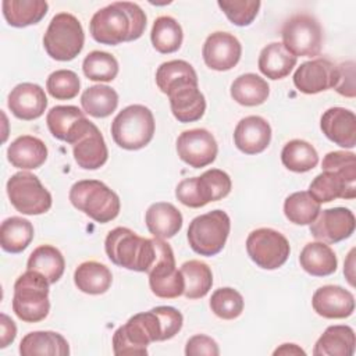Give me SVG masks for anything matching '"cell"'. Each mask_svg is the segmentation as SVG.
I'll list each match as a JSON object with an SVG mask.
<instances>
[{
	"label": "cell",
	"instance_id": "35",
	"mask_svg": "<svg viewBox=\"0 0 356 356\" xmlns=\"http://www.w3.org/2000/svg\"><path fill=\"white\" fill-rule=\"evenodd\" d=\"M33 225L22 217H8L0 227V245L8 253H21L33 239Z\"/></svg>",
	"mask_w": 356,
	"mask_h": 356
},
{
	"label": "cell",
	"instance_id": "24",
	"mask_svg": "<svg viewBox=\"0 0 356 356\" xmlns=\"http://www.w3.org/2000/svg\"><path fill=\"white\" fill-rule=\"evenodd\" d=\"M76 164L83 170H97L108 159V150L100 129L90 121L86 129L72 145Z\"/></svg>",
	"mask_w": 356,
	"mask_h": 356
},
{
	"label": "cell",
	"instance_id": "19",
	"mask_svg": "<svg viewBox=\"0 0 356 356\" xmlns=\"http://www.w3.org/2000/svg\"><path fill=\"white\" fill-rule=\"evenodd\" d=\"M335 64L327 58L302 63L293 74L295 88L306 95H316L334 88Z\"/></svg>",
	"mask_w": 356,
	"mask_h": 356
},
{
	"label": "cell",
	"instance_id": "39",
	"mask_svg": "<svg viewBox=\"0 0 356 356\" xmlns=\"http://www.w3.org/2000/svg\"><path fill=\"white\" fill-rule=\"evenodd\" d=\"M179 271L185 282V298L200 299L211 289L213 273L206 263L200 260H189L181 266Z\"/></svg>",
	"mask_w": 356,
	"mask_h": 356
},
{
	"label": "cell",
	"instance_id": "9",
	"mask_svg": "<svg viewBox=\"0 0 356 356\" xmlns=\"http://www.w3.org/2000/svg\"><path fill=\"white\" fill-rule=\"evenodd\" d=\"M231 221L225 211L211 210L195 217L188 227V242L200 256L211 257L220 253L228 239Z\"/></svg>",
	"mask_w": 356,
	"mask_h": 356
},
{
	"label": "cell",
	"instance_id": "15",
	"mask_svg": "<svg viewBox=\"0 0 356 356\" xmlns=\"http://www.w3.org/2000/svg\"><path fill=\"white\" fill-rule=\"evenodd\" d=\"M178 157L189 167L202 168L211 164L218 153L216 138L204 128L184 131L177 139Z\"/></svg>",
	"mask_w": 356,
	"mask_h": 356
},
{
	"label": "cell",
	"instance_id": "32",
	"mask_svg": "<svg viewBox=\"0 0 356 356\" xmlns=\"http://www.w3.org/2000/svg\"><path fill=\"white\" fill-rule=\"evenodd\" d=\"M74 282L76 288L88 295H102L107 292L113 282L110 268L99 261H83L74 273Z\"/></svg>",
	"mask_w": 356,
	"mask_h": 356
},
{
	"label": "cell",
	"instance_id": "1",
	"mask_svg": "<svg viewBox=\"0 0 356 356\" xmlns=\"http://www.w3.org/2000/svg\"><path fill=\"white\" fill-rule=\"evenodd\" d=\"M145 29L146 14L131 1H114L97 10L89 22L92 38L97 43L108 46L136 40Z\"/></svg>",
	"mask_w": 356,
	"mask_h": 356
},
{
	"label": "cell",
	"instance_id": "6",
	"mask_svg": "<svg viewBox=\"0 0 356 356\" xmlns=\"http://www.w3.org/2000/svg\"><path fill=\"white\" fill-rule=\"evenodd\" d=\"M163 341V328L157 313L149 312L132 316L113 335V352L121 355H147V345Z\"/></svg>",
	"mask_w": 356,
	"mask_h": 356
},
{
	"label": "cell",
	"instance_id": "7",
	"mask_svg": "<svg viewBox=\"0 0 356 356\" xmlns=\"http://www.w3.org/2000/svg\"><path fill=\"white\" fill-rule=\"evenodd\" d=\"M156 129L153 113L143 104L122 108L111 122L114 142L125 150H139L150 143Z\"/></svg>",
	"mask_w": 356,
	"mask_h": 356
},
{
	"label": "cell",
	"instance_id": "11",
	"mask_svg": "<svg viewBox=\"0 0 356 356\" xmlns=\"http://www.w3.org/2000/svg\"><path fill=\"white\" fill-rule=\"evenodd\" d=\"M284 47L296 58L316 57L320 54L324 35L320 22L310 14L289 17L281 29Z\"/></svg>",
	"mask_w": 356,
	"mask_h": 356
},
{
	"label": "cell",
	"instance_id": "8",
	"mask_svg": "<svg viewBox=\"0 0 356 356\" xmlns=\"http://www.w3.org/2000/svg\"><path fill=\"white\" fill-rule=\"evenodd\" d=\"M85 33L79 19L70 13L56 14L44 35L43 47L57 61H71L83 49Z\"/></svg>",
	"mask_w": 356,
	"mask_h": 356
},
{
	"label": "cell",
	"instance_id": "27",
	"mask_svg": "<svg viewBox=\"0 0 356 356\" xmlns=\"http://www.w3.org/2000/svg\"><path fill=\"white\" fill-rule=\"evenodd\" d=\"M7 159L13 167L35 170L46 161L47 147L42 139L31 135H22L8 146Z\"/></svg>",
	"mask_w": 356,
	"mask_h": 356
},
{
	"label": "cell",
	"instance_id": "42",
	"mask_svg": "<svg viewBox=\"0 0 356 356\" xmlns=\"http://www.w3.org/2000/svg\"><path fill=\"white\" fill-rule=\"evenodd\" d=\"M82 71L90 81L110 82L118 74V61L107 51L93 50L83 58Z\"/></svg>",
	"mask_w": 356,
	"mask_h": 356
},
{
	"label": "cell",
	"instance_id": "31",
	"mask_svg": "<svg viewBox=\"0 0 356 356\" xmlns=\"http://www.w3.org/2000/svg\"><path fill=\"white\" fill-rule=\"evenodd\" d=\"M257 65L264 76L277 81L291 74L296 65V57L292 56L282 43L273 42L261 49Z\"/></svg>",
	"mask_w": 356,
	"mask_h": 356
},
{
	"label": "cell",
	"instance_id": "43",
	"mask_svg": "<svg viewBox=\"0 0 356 356\" xmlns=\"http://www.w3.org/2000/svg\"><path fill=\"white\" fill-rule=\"evenodd\" d=\"M184 81H197L193 67L184 60H171L163 63L156 71V83L159 89L167 95V92Z\"/></svg>",
	"mask_w": 356,
	"mask_h": 356
},
{
	"label": "cell",
	"instance_id": "50",
	"mask_svg": "<svg viewBox=\"0 0 356 356\" xmlns=\"http://www.w3.org/2000/svg\"><path fill=\"white\" fill-rule=\"evenodd\" d=\"M274 355H306V352L300 349L296 343H282L274 350Z\"/></svg>",
	"mask_w": 356,
	"mask_h": 356
},
{
	"label": "cell",
	"instance_id": "12",
	"mask_svg": "<svg viewBox=\"0 0 356 356\" xmlns=\"http://www.w3.org/2000/svg\"><path fill=\"white\" fill-rule=\"evenodd\" d=\"M7 195L14 209L26 216L43 214L50 210L53 203L50 192L42 185L40 179L28 171L10 177Z\"/></svg>",
	"mask_w": 356,
	"mask_h": 356
},
{
	"label": "cell",
	"instance_id": "13",
	"mask_svg": "<svg viewBox=\"0 0 356 356\" xmlns=\"http://www.w3.org/2000/svg\"><path fill=\"white\" fill-rule=\"evenodd\" d=\"M246 252L260 268L275 270L288 260L291 246L281 232L273 228H257L248 235Z\"/></svg>",
	"mask_w": 356,
	"mask_h": 356
},
{
	"label": "cell",
	"instance_id": "48",
	"mask_svg": "<svg viewBox=\"0 0 356 356\" xmlns=\"http://www.w3.org/2000/svg\"><path fill=\"white\" fill-rule=\"evenodd\" d=\"M185 355L186 356H199V355L218 356L220 349L217 342L211 337L204 334H197L188 339L185 345Z\"/></svg>",
	"mask_w": 356,
	"mask_h": 356
},
{
	"label": "cell",
	"instance_id": "4",
	"mask_svg": "<svg viewBox=\"0 0 356 356\" xmlns=\"http://www.w3.org/2000/svg\"><path fill=\"white\" fill-rule=\"evenodd\" d=\"M47 278L35 270H26L14 284L13 312L25 323L44 320L50 310Z\"/></svg>",
	"mask_w": 356,
	"mask_h": 356
},
{
	"label": "cell",
	"instance_id": "45",
	"mask_svg": "<svg viewBox=\"0 0 356 356\" xmlns=\"http://www.w3.org/2000/svg\"><path fill=\"white\" fill-rule=\"evenodd\" d=\"M81 88L78 75L71 70H57L51 72L46 81V89L51 97L57 100L74 99Z\"/></svg>",
	"mask_w": 356,
	"mask_h": 356
},
{
	"label": "cell",
	"instance_id": "30",
	"mask_svg": "<svg viewBox=\"0 0 356 356\" xmlns=\"http://www.w3.org/2000/svg\"><path fill=\"white\" fill-rule=\"evenodd\" d=\"M300 267L310 275L327 277L337 271L335 252L324 242H309L299 254Z\"/></svg>",
	"mask_w": 356,
	"mask_h": 356
},
{
	"label": "cell",
	"instance_id": "18",
	"mask_svg": "<svg viewBox=\"0 0 356 356\" xmlns=\"http://www.w3.org/2000/svg\"><path fill=\"white\" fill-rule=\"evenodd\" d=\"M167 96L172 115L179 122H195L200 120L206 111V100L199 90L197 81H184L172 86Z\"/></svg>",
	"mask_w": 356,
	"mask_h": 356
},
{
	"label": "cell",
	"instance_id": "38",
	"mask_svg": "<svg viewBox=\"0 0 356 356\" xmlns=\"http://www.w3.org/2000/svg\"><path fill=\"white\" fill-rule=\"evenodd\" d=\"M184 33L178 21L170 15H161L154 19L150 40L153 47L161 54L177 51L182 44Z\"/></svg>",
	"mask_w": 356,
	"mask_h": 356
},
{
	"label": "cell",
	"instance_id": "36",
	"mask_svg": "<svg viewBox=\"0 0 356 356\" xmlns=\"http://www.w3.org/2000/svg\"><path fill=\"white\" fill-rule=\"evenodd\" d=\"M65 268V260L63 253L51 245L38 246L28 259L26 270H35L43 274L50 284L57 282Z\"/></svg>",
	"mask_w": 356,
	"mask_h": 356
},
{
	"label": "cell",
	"instance_id": "34",
	"mask_svg": "<svg viewBox=\"0 0 356 356\" xmlns=\"http://www.w3.org/2000/svg\"><path fill=\"white\" fill-rule=\"evenodd\" d=\"M270 95V86L261 76L248 72L239 75L231 85V97L246 107L263 104Z\"/></svg>",
	"mask_w": 356,
	"mask_h": 356
},
{
	"label": "cell",
	"instance_id": "44",
	"mask_svg": "<svg viewBox=\"0 0 356 356\" xmlns=\"http://www.w3.org/2000/svg\"><path fill=\"white\" fill-rule=\"evenodd\" d=\"M243 306L242 295L231 286L216 289L210 298L211 312L222 320H234L239 317L243 312Z\"/></svg>",
	"mask_w": 356,
	"mask_h": 356
},
{
	"label": "cell",
	"instance_id": "2",
	"mask_svg": "<svg viewBox=\"0 0 356 356\" xmlns=\"http://www.w3.org/2000/svg\"><path fill=\"white\" fill-rule=\"evenodd\" d=\"M323 172L309 185V193L318 203L335 199L356 197V154L352 152H330L321 163Z\"/></svg>",
	"mask_w": 356,
	"mask_h": 356
},
{
	"label": "cell",
	"instance_id": "20",
	"mask_svg": "<svg viewBox=\"0 0 356 356\" xmlns=\"http://www.w3.org/2000/svg\"><path fill=\"white\" fill-rule=\"evenodd\" d=\"M7 106L13 115L24 121H32L43 115L47 107L44 89L36 83L24 82L11 89Z\"/></svg>",
	"mask_w": 356,
	"mask_h": 356
},
{
	"label": "cell",
	"instance_id": "37",
	"mask_svg": "<svg viewBox=\"0 0 356 356\" xmlns=\"http://www.w3.org/2000/svg\"><path fill=\"white\" fill-rule=\"evenodd\" d=\"M83 111L95 118H106L118 106V93L107 85H93L83 90L81 96Z\"/></svg>",
	"mask_w": 356,
	"mask_h": 356
},
{
	"label": "cell",
	"instance_id": "25",
	"mask_svg": "<svg viewBox=\"0 0 356 356\" xmlns=\"http://www.w3.org/2000/svg\"><path fill=\"white\" fill-rule=\"evenodd\" d=\"M271 140V127L260 115L242 118L234 131V143L245 154L264 152Z\"/></svg>",
	"mask_w": 356,
	"mask_h": 356
},
{
	"label": "cell",
	"instance_id": "29",
	"mask_svg": "<svg viewBox=\"0 0 356 356\" xmlns=\"http://www.w3.org/2000/svg\"><path fill=\"white\" fill-rule=\"evenodd\" d=\"M356 337L349 325H330L317 339L314 356H352L355 353Z\"/></svg>",
	"mask_w": 356,
	"mask_h": 356
},
{
	"label": "cell",
	"instance_id": "49",
	"mask_svg": "<svg viewBox=\"0 0 356 356\" xmlns=\"http://www.w3.org/2000/svg\"><path fill=\"white\" fill-rule=\"evenodd\" d=\"M0 327H1L0 348L3 349L14 342V339L17 337V325L6 313H1L0 314Z\"/></svg>",
	"mask_w": 356,
	"mask_h": 356
},
{
	"label": "cell",
	"instance_id": "41",
	"mask_svg": "<svg viewBox=\"0 0 356 356\" xmlns=\"http://www.w3.org/2000/svg\"><path fill=\"white\" fill-rule=\"evenodd\" d=\"M320 204L307 191L293 192L284 202V214L296 225H310L321 211Z\"/></svg>",
	"mask_w": 356,
	"mask_h": 356
},
{
	"label": "cell",
	"instance_id": "5",
	"mask_svg": "<svg viewBox=\"0 0 356 356\" xmlns=\"http://www.w3.org/2000/svg\"><path fill=\"white\" fill-rule=\"evenodd\" d=\"M70 202L75 209L100 224L113 221L121 209L118 195L97 179L75 182L70 189Z\"/></svg>",
	"mask_w": 356,
	"mask_h": 356
},
{
	"label": "cell",
	"instance_id": "28",
	"mask_svg": "<svg viewBox=\"0 0 356 356\" xmlns=\"http://www.w3.org/2000/svg\"><path fill=\"white\" fill-rule=\"evenodd\" d=\"M21 356H68L70 346L67 339L54 331L28 332L19 343Z\"/></svg>",
	"mask_w": 356,
	"mask_h": 356
},
{
	"label": "cell",
	"instance_id": "21",
	"mask_svg": "<svg viewBox=\"0 0 356 356\" xmlns=\"http://www.w3.org/2000/svg\"><path fill=\"white\" fill-rule=\"evenodd\" d=\"M89 122L90 121L85 117L83 111L76 106H56L50 108L46 115V124L50 134L70 145L75 143Z\"/></svg>",
	"mask_w": 356,
	"mask_h": 356
},
{
	"label": "cell",
	"instance_id": "40",
	"mask_svg": "<svg viewBox=\"0 0 356 356\" xmlns=\"http://www.w3.org/2000/svg\"><path fill=\"white\" fill-rule=\"evenodd\" d=\"M284 167L293 172H307L318 164V154L313 145L303 139H292L281 150Z\"/></svg>",
	"mask_w": 356,
	"mask_h": 356
},
{
	"label": "cell",
	"instance_id": "10",
	"mask_svg": "<svg viewBox=\"0 0 356 356\" xmlns=\"http://www.w3.org/2000/svg\"><path fill=\"white\" fill-rule=\"evenodd\" d=\"M232 182L229 175L218 168L204 171L200 177L182 179L175 188L177 199L192 209H199L210 202L228 196Z\"/></svg>",
	"mask_w": 356,
	"mask_h": 356
},
{
	"label": "cell",
	"instance_id": "17",
	"mask_svg": "<svg viewBox=\"0 0 356 356\" xmlns=\"http://www.w3.org/2000/svg\"><path fill=\"white\" fill-rule=\"evenodd\" d=\"M202 54L204 64L210 70L228 71L238 64L242 46L229 32H214L204 40Z\"/></svg>",
	"mask_w": 356,
	"mask_h": 356
},
{
	"label": "cell",
	"instance_id": "22",
	"mask_svg": "<svg viewBox=\"0 0 356 356\" xmlns=\"http://www.w3.org/2000/svg\"><path fill=\"white\" fill-rule=\"evenodd\" d=\"M312 306L324 318H346L355 310V296L339 285H324L313 293Z\"/></svg>",
	"mask_w": 356,
	"mask_h": 356
},
{
	"label": "cell",
	"instance_id": "3",
	"mask_svg": "<svg viewBox=\"0 0 356 356\" xmlns=\"http://www.w3.org/2000/svg\"><path fill=\"white\" fill-rule=\"evenodd\" d=\"M107 257L118 267L147 273L157 257V242L139 236L127 227L111 229L104 241Z\"/></svg>",
	"mask_w": 356,
	"mask_h": 356
},
{
	"label": "cell",
	"instance_id": "46",
	"mask_svg": "<svg viewBox=\"0 0 356 356\" xmlns=\"http://www.w3.org/2000/svg\"><path fill=\"white\" fill-rule=\"evenodd\" d=\"M217 4L227 18L238 26L250 25L261 6L259 0H220Z\"/></svg>",
	"mask_w": 356,
	"mask_h": 356
},
{
	"label": "cell",
	"instance_id": "33",
	"mask_svg": "<svg viewBox=\"0 0 356 356\" xmlns=\"http://www.w3.org/2000/svg\"><path fill=\"white\" fill-rule=\"evenodd\" d=\"M1 8L8 25L24 28L40 22L47 14L49 4L44 0H4Z\"/></svg>",
	"mask_w": 356,
	"mask_h": 356
},
{
	"label": "cell",
	"instance_id": "14",
	"mask_svg": "<svg viewBox=\"0 0 356 356\" xmlns=\"http://www.w3.org/2000/svg\"><path fill=\"white\" fill-rule=\"evenodd\" d=\"M157 257L147 271L152 292L163 299H174L184 295L185 282L179 270L175 267V257L171 246L164 239L156 238Z\"/></svg>",
	"mask_w": 356,
	"mask_h": 356
},
{
	"label": "cell",
	"instance_id": "23",
	"mask_svg": "<svg viewBox=\"0 0 356 356\" xmlns=\"http://www.w3.org/2000/svg\"><path fill=\"white\" fill-rule=\"evenodd\" d=\"M323 134L335 145L352 149L356 146V115L345 107L325 110L320 120Z\"/></svg>",
	"mask_w": 356,
	"mask_h": 356
},
{
	"label": "cell",
	"instance_id": "47",
	"mask_svg": "<svg viewBox=\"0 0 356 356\" xmlns=\"http://www.w3.org/2000/svg\"><path fill=\"white\" fill-rule=\"evenodd\" d=\"M334 89L345 96V97H355L356 88H355V63L345 61L335 65V81Z\"/></svg>",
	"mask_w": 356,
	"mask_h": 356
},
{
	"label": "cell",
	"instance_id": "26",
	"mask_svg": "<svg viewBox=\"0 0 356 356\" xmlns=\"http://www.w3.org/2000/svg\"><path fill=\"white\" fill-rule=\"evenodd\" d=\"M145 222L154 238L168 239L181 231L184 218L172 203L156 202L146 210Z\"/></svg>",
	"mask_w": 356,
	"mask_h": 356
},
{
	"label": "cell",
	"instance_id": "16",
	"mask_svg": "<svg viewBox=\"0 0 356 356\" xmlns=\"http://www.w3.org/2000/svg\"><path fill=\"white\" fill-rule=\"evenodd\" d=\"M356 227L353 211L346 207L325 209L310 224V234L320 242L337 243L348 239Z\"/></svg>",
	"mask_w": 356,
	"mask_h": 356
}]
</instances>
